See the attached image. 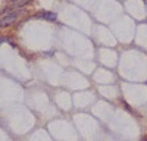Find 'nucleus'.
I'll return each instance as SVG.
<instances>
[{"label":"nucleus","mask_w":147,"mask_h":141,"mask_svg":"<svg viewBox=\"0 0 147 141\" xmlns=\"http://www.w3.org/2000/svg\"><path fill=\"white\" fill-rule=\"evenodd\" d=\"M35 18L38 19H46V21H50V22H55L57 19V13L56 12H50V10H44V12H40V13H37Z\"/></svg>","instance_id":"2"},{"label":"nucleus","mask_w":147,"mask_h":141,"mask_svg":"<svg viewBox=\"0 0 147 141\" xmlns=\"http://www.w3.org/2000/svg\"><path fill=\"white\" fill-rule=\"evenodd\" d=\"M143 141H147V138H144V140H143Z\"/></svg>","instance_id":"3"},{"label":"nucleus","mask_w":147,"mask_h":141,"mask_svg":"<svg viewBox=\"0 0 147 141\" xmlns=\"http://www.w3.org/2000/svg\"><path fill=\"white\" fill-rule=\"evenodd\" d=\"M16 18H18V10L12 12V13H9V15H5L2 19H0V27L5 28V27L12 25V23H13V22L16 21Z\"/></svg>","instance_id":"1"}]
</instances>
